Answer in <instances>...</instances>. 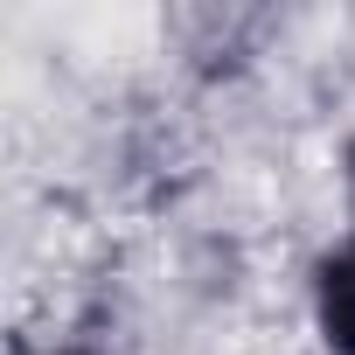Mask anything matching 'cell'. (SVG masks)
I'll list each match as a JSON object with an SVG mask.
<instances>
[{
	"label": "cell",
	"instance_id": "obj_1",
	"mask_svg": "<svg viewBox=\"0 0 355 355\" xmlns=\"http://www.w3.org/2000/svg\"><path fill=\"white\" fill-rule=\"evenodd\" d=\"M348 189H355V153H348ZM320 327H327L334 355H355V230L320 265Z\"/></svg>",
	"mask_w": 355,
	"mask_h": 355
}]
</instances>
